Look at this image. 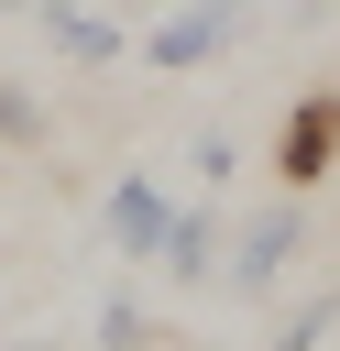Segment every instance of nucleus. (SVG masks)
<instances>
[{
	"label": "nucleus",
	"mask_w": 340,
	"mask_h": 351,
	"mask_svg": "<svg viewBox=\"0 0 340 351\" xmlns=\"http://www.w3.org/2000/svg\"><path fill=\"white\" fill-rule=\"evenodd\" d=\"M296 252H307V208H296V186H285V208H263V219L241 230V252H230V285H241V296H274Z\"/></svg>",
	"instance_id": "f257e3e1"
},
{
	"label": "nucleus",
	"mask_w": 340,
	"mask_h": 351,
	"mask_svg": "<svg viewBox=\"0 0 340 351\" xmlns=\"http://www.w3.org/2000/svg\"><path fill=\"white\" fill-rule=\"evenodd\" d=\"M329 154H340V88H318V99H296V110H285V132H274V176L307 197V186L329 176Z\"/></svg>",
	"instance_id": "f03ea898"
},
{
	"label": "nucleus",
	"mask_w": 340,
	"mask_h": 351,
	"mask_svg": "<svg viewBox=\"0 0 340 351\" xmlns=\"http://www.w3.org/2000/svg\"><path fill=\"white\" fill-rule=\"evenodd\" d=\"M230 22H241V0H186L175 22H154V44H143V55H154V66H197V55H219V44H230Z\"/></svg>",
	"instance_id": "7ed1b4c3"
},
{
	"label": "nucleus",
	"mask_w": 340,
	"mask_h": 351,
	"mask_svg": "<svg viewBox=\"0 0 340 351\" xmlns=\"http://www.w3.org/2000/svg\"><path fill=\"white\" fill-rule=\"evenodd\" d=\"M165 219H175V208H165L143 176L110 186V241H121V263H154V252H165Z\"/></svg>",
	"instance_id": "20e7f679"
},
{
	"label": "nucleus",
	"mask_w": 340,
	"mask_h": 351,
	"mask_svg": "<svg viewBox=\"0 0 340 351\" xmlns=\"http://www.w3.org/2000/svg\"><path fill=\"white\" fill-rule=\"evenodd\" d=\"M33 11H44V33H55L77 66H110V55H121V22H88V11H66V0H33Z\"/></svg>",
	"instance_id": "39448f33"
},
{
	"label": "nucleus",
	"mask_w": 340,
	"mask_h": 351,
	"mask_svg": "<svg viewBox=\"0 0 340 351\" xmlns=\"http://www.w3.org/2000/svg\"><path fill=\"white\" fill-rule=\"evenodd\" d=\"M208 252H219V230H208L197 208H175V219H165V274H208Z\"/></svg>",
	"instance_id": "423d86ee"
},
{
	"label": "nucleus",
	"mask_w": 340,
	"mask_h": 351,
	"mask_svg": "<svg viewBox=\"0 0 340 351\" xmlns=\"http://www.w3.org/2000/svg\"><path fill=\"white\" fill-rule=\"evenodd\" d=\"M329 318H340V296H318V307H296V318H285V329H274V351H307V340H318V329H329Z\"/></svg>",
	"instance_id": "0eeeda50"
},
{
	"label": "nucleus",
	"mask_w": 340,
	"mask_h": 351,
	"mask_svg": "<svg viewBox=\"0 0 340 351\" xmlns=\"http://www.w3.org/2000/svg\"><path fill=\"white\" fill-rule=\"evenodd\" d=\"M33 132H44V110H33V99L0 77V143H33Z\"/></svg>",
	"instance_id": "6e6552de"
},
{
	"label": "nucleus",
	"mask_w": 340,
	"mask_h": 351,
	"mask_svg": "<svg viewBox=\"0 0 340 351\" xmlns=\"http://www.w3.org/2000/svg\"><path fill=\"white\" fill-rule=\"evenodd\" d=\"M99 340H110V351H143L154 329H143V307H110V318H99Z\"/></svg>",
	"instance_id": "1a4fd4ad"
},
{
	"label": "nucleus",
	"mask_w": 340,
	"mask_h": 351,
	"mask_svg": "<svg viewBox=\"0 0 340 351\" xmlns=\"http://www.w3.org/2000/svg\"><path fill=\"white\" fill-rule=\"evenodd\" d=\"M0 11H33V0H0Z\"/></svg>",
	"instance_id": "9d476101"
}]
</instances>
